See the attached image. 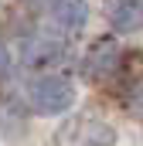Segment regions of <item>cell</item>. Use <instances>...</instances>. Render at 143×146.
Returning <instances> with one entry per match:
<instances>
[{"mask_svg":"<svg viewBox=\"0 0 143 146\" xmlns=\"http://www.w3.org/2000/svg\"><path fill=\"white\" fill-rule=\"evenodd\" d=\"M55 139H58V146H112L116 129L106 119H99L92 112H82V115H72V119L61 122Z\"/></svg>","mask_w":143,"mask_h":146,"instance_id":"6da1fadb","label":"cell"},{"mask_svg":"<svg viewBox=\"0 0 143 146\" xmlns=\"http://www.w3.org/2000/svg\"><path fill=\"white\" fill-rule=\"evenodd\" d=\"M27 99H31V106L37 112H65L72 106V99H75V88H72V82H65V78L44 75V78H37L34 85H31Z\"/></svg>","mask_w":143,"mask_h":146,"instance_id":"7a4b0ae2","label":"cell"},{"mask_svg":"<svg viewBox=\"0 0 143 146\" xmlns=\"http://www.w3.org/2000/svg\"><path fill=\"white\" fill-rule=\"evenodd\" d=\"M112 24L119 31H136V27H143V3L140 0H119L112 7Z\"/></svg>","mask_w":143,"mask_h":146,"instance_id":"3957f363","label":"cell"},{"mask_svg":"<svg viewBox=\"0 0 143 146\" xmlns=\"http://www.w3.org/2000/svg\"><path fill=\"white\" fill-rule=\"evenodd\" d=\"M85 17H89V10H85V3H82V0H58V3H55V21H58L65 31L82 27V24H85Z\"/></svg>","mask_w":143,"mask_h":146,"instance_id":"277c9868","label":"cell"},{"mask_svg":"<svg viewBox=\"0 0 143 146\" xmlns=\"http://www.w3.org/2000/svg\"><path fill=\"white\" fill-rule=\"evenodd\" d=\"M119 61H123V58H119V48H116V44H99V48L92 51V58H89V72L106 78V75H112L119 68Z\"/></svg>","mask_w":143,"mask_h":146,"instance_id":"5b68a950","label":"cell"},{"mask_svg":"<svg viewBox=\"0 0 143 146\" xmlns=\"http://www.w3.org/2000/svg\"><path fill=\"white\" fill-rule=\"evenodd\" d=\"M58 51H61V48H58L55 41H34V44H27L24 58H27L31 65H44V61H51V58H55Z\"/></svg>","mask_w":143,"mask_h":146,"instance_id":"8992f818","label":"cell"},{"mask_svg":"<svg viewBox=\"0 0 143 146\" xmlns=\"http://www.w3.org/2000/svg\"><path fill=\"white\" fill-rule=\"evenodd\" d=\"M7 65H10V54H7V51L0 48V72H7Z\"/></svg>","mask_w":143,"mask_h":146,"instance_id":"52a82bcc","label":"cell"},{"mask_svg":"<svg viewBox=\"0 0 143 146\" xmlns=\"http://www.w3.org/2000/svg\"><path fill=\"white\" fill-rule=\"evenodd\" d=\"M34 3H44V0H34Z\"/></svg>","mask_w":143,"mask_h":146,"instance_id":"ba28073f","label":"cell"}]
</instances>
